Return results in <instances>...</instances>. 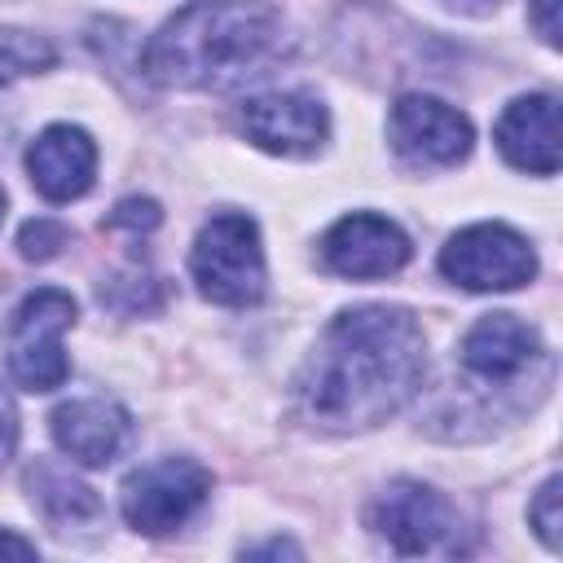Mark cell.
I'll return each mask as SVG.
<instances>
[{"label": "cell", "mask_w": 563, "mask_h": 563, "mask_svg": "<svg viewBox=\"0 0 563 563\" xmlns=\"http://www.w3.org/2000/svg\"><path fill=\"white\" fill-rule=\"evenodd\" d=\"M427 378V339L409 308H343L295 374V405L317 431H369L400 413Z\"/></svg>", "instance_id": "obj_1"}, {"label": "cell", "mask_w": 563, "mask_h": 563, "mask_svg": "<svg viewBox=\"0 0 563 563\" xmlns=\"http://www.w3.org/2000/svg\"><path fill=\"white\" fill-rule=\"evenodd\" d=\"M290 48L286 22L264 0H194L145 44V75L163 88L229 92L268 75Z\"/></svg>", "instance_id": "obj_2"}, {"label": "cell", "mask_w": 563, "mask_h": 563, "mask_svg": "<svg viewBox=\"0 0 563 563\" xmlns=\"http://www.w3.org/2000/svg\"><path fill=\"white\" fill-rule=\"evenodd\" d=\"M189 273L202 299L220 308H251L264 299V246L260 229L242 211L211 216L189 251Z\"/></svg>", "instance_id": "obj_3"}, {"label": "cell", "mask_w": 563, "mask_h": 563, "mask_svg": "<svg viewBox=\"0 0 563 563\" xmlns=\"http://www.w3.org/2000/svg\"><path fill=\"white\" fill-rule=\"evenodd\" d=\"M369 532L405 559H422V554H462V510L431 484L422 479H391L365 510Z\"/></svg>", "instance_id": "obj_4"}, {"label": "cell", "mask_w": 563, "mask_h": 563, "mask_svg": "<svg viewBox=\"0 0 563 563\" xmlns=\"http://www.w3.org/2000/svg\"><path fill=\"white\" fill-rule=\"evenodd\" d=\"M75 325V299L57 286H40L31 290L4 334V352H9V374L18 387L26 391H53L66 383L70 361L62 352V334Z\"/></svg>", "instance_id": "obj_5"}, {"label": "cell", "mask_w": 563, "mask_h": 563, "mask_svg": "<svg viewBox=\"0 0 563 563\" xmlns=\"http://www.w3.org/2000/svg\"><path fill=\"white\" fill-rule=\"evenodd\" d=\"M211 497V471L194 457H158L123 479V519L145 537H167L189 523Z\"/></svg>", "instance_id": "obj_6"}, {"label": "cell", "mask_w": 563, "mask_h": 563, "mask_svg": "<svg viewBox=\"0 0 563 563\" xmlns=\"http://www.w3.org/2000/svg\"><path fill=\"white\" fill-rule=\"evenodd\" d=\"M440 273L462 290H519L537 277V251L510 224L484 220L457 229L440 251Z\"/></svg>", "instance_id": "obj_7"}, {"label": "cell", "mask_w": 563, "mask_h": 563, "mask_svg": "<svg viewBox=\"0 0 563 563\" xmlns=\"http://www.w3.org/2000/svg\"><path fill=\"white\" fill-rule=\"evenodd\" d=\"M387 136H391V150L409 167H453L471 154L475 128L449 101L427 97V92H409L391 106Z\"/></svg>", "instance_id": "obj_8"}, {"label": "cell", "mask_w": 563, "mask_h": 563, "mask_svg": "<svg viewBox=\"0 0 563 563\" xmlns=\"http://www.w3.org/2000/svg\"><path fill=\"white\" fill-rule=\"evenodd\" d=\"M413 246L409 233L374 211H352L343 220H334L321 238V264L334 277H352V282H374V277H391L409 264Z\"/></svg>", "instance_id": "obj_9"}, {"label": "cell", "mask_w": 563, "mask_h": 563, "mask_svg": "<svg viewBox=\"0 0 563 563\" xmlns=\"http://www.w3.org/2000/svg\"><path fill=\"white\" fill-rule=\"evenodd\" d=\"M457 361L471 378L493 387V383H519L537 365H550V352H545L537 325L519 321L515 312H488L462 334Z\"/></svg>", "instance_id": "obj_10"}, {"label": "cell", "mask_w": 563, "mask_h": 563, "mask_svg": "<svg viewBox=\"0 0 563 563\" xmlns=\"http://www.w3.org/2000/svg\"><path fill=\"white\" fill-rule=\"evenodd\" d=\"M242 132L268 154L312 158L330 136V114L312 92H260L242 106Z\"/></svg>", "instance_id": "obj_11"}, {"label": "cell", "mask_w": 563, "mask_h": 563, "mask_svg": "<svg viewBox=\"0 0 563 563\" xmlns=\"http://www.w3.org/2000/svg\"><path fill=\"white\" fill-rule=\"evenodd\" d=\"M128 409L106 396H75L48 413L57 449L79 466H106L128 444Z\"/></svg>", "instance_id": "obj_12"}, {"label": "cell", "mask_w": 563, "mask_h": 563, "mask_svg": "<svg viewBox=\"0 0 563 563\" xmlns=\"http://www.w3.org/2000/svg\"><path fill=\"white\" fill-rule=\"evenodd\" d=\"M26 176L48 202H75L97 176V145L84 128L53 123L26 150Z\"/></svg>", "instance_id": "obj_13"}, {"label": "cell", "mask_w": 563, "mask_h": 563, "mask_svg": "<svg viewBox=\"0 0 563 563\" xmlns=\"http://www.w3.org/2000/svg\"><path fill=\"white\" fill-rule=\"evenodd\" d=\"M493 136H497V150L510 167L532 172V176L559 172V101L550 92L515 97L501 110Z\"/></svg>", "instance_id": "obj_14"}, {"label": "cell", "mask_w": 563, "mask_h": 563, "mask_svg": "<svg viewBox=\"0 0 563 563\" xmlns=\"http://www.w3.org/2000/svg\"><path fill=\"white\" fill-rule=\"evenodd\" d=\"M22 484H26L31 501H35V510L48 523H57V532H70V528H84V523L101 519V497L84 479H75L62 462L35 457L26 466V475H22Z\"/></svg>", "instance_id": "obj_15"}, {"label": "cell", "mask_w": 563, "mask_h": 563, "mask_svg": "<svg viewBox=\"0 0 563 563\" xmlns=\"http://www.w3.org/2000/svg\"><path fill=\"white\" fill-rule=\"evenodd\" d=\"M57 62L53 44L31 35V31H13L4 26L0 31V84L4 79H18V75H35V70H48Z\"/></svg>", "instance_id": "obj_16"}, {"label": "cell", "mask_w": 563, "mask_h": 563, "mask_svg": "<svg viewBox=\"0 0 563 563\" xmlns=\"http://www.w3.org/2000/svg\"><path fill=\"white\" fill-rule=\"evenodd\" d=\"M18 246H22L26 260H53L66 246V224L62 220H48V216H35V220L22 224Z\"/></svg>", "instance_id": "obj_17"}, {"label": "cell", "mask_w": 563, "mask_h": 563, "mask_svg": "<svg viewBox=\"0 0 563 563\" xmlns=\"http://www.w3.org/2000/svg\"><path fill=\"white\" fill-rule=\"evenodd\" d=\"M559 488H563V479L550 475V479L537 488L532 506H528V519H532L537 537H541L550 550H559V528H563V519H559Z\"/></svg>", "instance_id": "obj_18"}, {"label": "cell", "mask_w": 563, "mask_h": 563, "mask_svg": "<svg viewBox=\"0 0 563 563\" xmlns=\"http://www.w3.org/2000/svg\"><path fill=\"white\" fill-rule=\"evenodd\" d=\"M158 224V202L154 198H123L110 211V229H132V233H150Z\"/></svg>", "instance_id": "obj_19"}, {"label": "cell", "mask_w": 563, "mask_h": 563, "mask_svg": "<svg viewBox=\"0 0 563 563\" xmlns=\"http://www.w3.org/2000/svg\"><path fill=\"white\" fill-rule=\"evenodd\" d=\"M528 22L550 48L559 44V0H528Z\"/></svg>", "instance_id": "obj_20"}, {"label": "cell", "mask_w": 563, "mask_h": 563, "mask_svg": "<svg viewBox=\"0 0 563 563\" xmlns=\"http://www.w3.org/2000/svg\"><path fill=\"white\" fill-rule=\"evenodd\" d=\"M13 449H18V409H13L9 391L0 387V466L13 457Z\"/></svg>", "instance_id": "obj_21"}, {"label": "cell", "mask_w": 563, "mask_h": 563, "mask_svg": "<svg viewBox=\"0 0 563 563\" xmlns=\"http://www.w3.org/2000/svg\"><path fill=\"white\" fill-rule=\"evenodd\" d=\"M0 554H13V559H35V541H22L13 532H0Z\"/></svg>", "instance_id": "obj_22"}, {"label": "cell", "mask_w": 563, "mask_h": 563, "mask_svg": "<svg viewBox=\"0 0 563 563\" xmlns=\"http://www.w3.org/2000/svg\"><path fill=\"white\" fill-rule=\"evenodd\" d=\"M251 559H260V554H290V559H299V550L290 545V541H268V545H255V550H246Z\"/></svg>", "instance_id": "obj_23"}, {"label": "cell", "mask_w": 563, "mask_h": 563, "mask_svg": "<svg viewBox=\"0 0 563 563\" xmlns=\"http://www.w3.org/2000/svg\"><path fill=\"white\" fill-rule=\"evenodd\" d=\"M0 224H4V189H0Z\"/></svg>", "instance_id": "obj_24"}]
</instances>
